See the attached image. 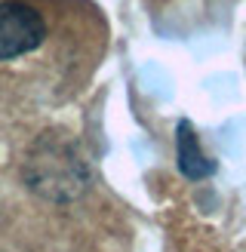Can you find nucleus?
<instances>
[{
	"label": "nucleus",
	"mask_w": 246,
	"mask_h": 252,
	"mask_svg": "<svg viewBox=\"0 0 246 252\" xmlns=\"http://www.w3.org/2000/svg\"><path fill=\"white\" fill-rule=\"evenodd\" d=\"M49 25L31 0H0V62L31 56L46 43Z\"/></svg>",
	"instance_id": "obj_1"
},
{
	"label": "nucleus",
	"mask_w": 246,
	"mask_h": 252,
	"mask_svg": "<svg viewBox=\"0 0 246 252\" xmlns=\"http://www.w3.org/2000/svg\"><path fill=\"white\" fill-rule=\"evenodd\" d=\"M176 145H179V169L188 175V179H194V182L197 179H206V175L215 169V163L200 151V145H197V135H194V129H191L188 120L179 123Z\"/></svg>",
	"instance_id": "obj_2"
}]
</instances>
